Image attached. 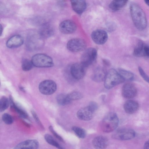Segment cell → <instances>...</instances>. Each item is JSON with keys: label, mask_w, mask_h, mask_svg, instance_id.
Listing matches in <instances>:
<instances>
[{"label": "cell", "mask_w": 149, "mask_h": 149, "mask_svg": "<svg viewBox=\"0 0 149 149\" xmlns=\"http://www.w3.org/2000/svg\"><path fill=\"white\" fill-rule=\"evenodd\" d=\"M144 1L146 3L148 6H149V0H145Z\"/></svg>", "instance_id": "cell-38"}, {"label": "cell", "mask_w": 149, "mask_h": 149, "mask_svg": "<svg viewBox=\"0 0 149 149\" xmlns=\"http://www.w3.org/2000/svg\"><path fill=\"white\" fill-rule=\"evenodd\" d=\"M86 47L85 41L82 39L74 38L68 41L67 44L68 49L73 52H78L84 50Z\"/></svg>", "instance_id": "cell-6"}, {"label": "cell", "mask_w": 149, "mask_h": 149, "mask_svg": "<svg viewBox=\"0 0 149 149\" xmlns=\"http://www.w3.org/2000/svg\"><path fill=\"white\" fill-rule=\"evenodd\" d=\"M24 43V39L21 36L14 35L10 37L7 41L6 45L9 48H13L21 46Z\"/></svg>", "instance_id": "cell-16"}, {"label": "cell", "mask_w": 149, "mask_h": 149, "mask_svg": "<svg viewBox=\"0 0 149 149\" xmlns=\"http://www.w3.org/2000/svg\"><path fill=\"white\" fill-rule=\"evenodd\" d=\"M127 1V0H113L110 3L109 7L111 10L117 11L124 7Z\"/></svg>", "instance_id": "cell-21"}, {"label": "cell", "mask_w": 149, "mask_h": 149, "mask_svg": "<svg viewBox=\"0 0 149 149\" xmlns=\"http://www.w3.org/2000/svg\"><path fill=\"white\" fill-rule=\"evenodd\" d=\"M68 95L71 102L81 99L83 97V95L81 93L76 91L72 92L68 94Z\"/></svg>", "instance_id": "cell-30"}, {"label": "cell", "mask_w": 149, "mask_h": 149, "mask_svg": "<svg viewBox=\"0 0 149 149\" xmlns=\"http://www.w3.org/2000/svg\"><path fill=\"white\" fill-rule=\"evenodd\" d=\"M2 27L1 26V25H0V33H1H1L2 32Z\"/></svg>", "instance_id": "cell-39"}, {"label": "cell", "mask_w": 149, "mask_h": 149, "mask_svg": "<svg viewBox=\"0 0 149 149\" xmlns=\"http://www.w3.org/2000/svg\"><path fill=\"white\" fill-rule=\"evenodd\" d=\"M92 143L93 147L96 149H105L108 145L109 141L106 137L99 136L94 138Z\"/></svg>", "instance_id": "cell-15"}, {"label": "cell", "mask_w": 149, "mask_h": 149, "mask_svg": "<svg viewBox=\"0 0 149 149\" xmlns=\"http://www.w3.org/2000/svg\"><path fill=\"white\" fill-rule=\"evenodd\" d=\"M31 61L34 66L38 67H50L54 65L52 58L43 54H38L34 55L32 56Z\"/></svg>", "instance_id": "cell-4"}, {"label": "cell", "mask_w": 149, "mask_h": 149, "mask_svg": "<svg viewBox=\"0 0 149 149\" xmlns=\"http://www.w3.org/2000/svg\"><path fill=\"white\" fill-rule=\"evenodd\" d=\"M10 104L9 100L6 97H2L0 100V111L2 112L6 109Z\"/></svg>", "instance_id": "cell-29"}, {"label": "cell", "mask_w": 149, "mask_h": 149, "mask_svg": "<svg viewBox=\"0 0 149 149\" xmlns=\"http://www.w3.org/2000/svg\"><path fill=\"white\" fill-rule=\"evenodd\" d=\"M32 115L35 118V120L37 122V123L41 126L42 127V124L40 121L39 119L38 116H37L36 114L33 111H32Z\"/></svg>", "instance_id": "cell-35"}, {"label": "cell", "mask_w": 149, "mask_h": 149, "mask_svg": "<svg viewBox=\"0 0 149 149\" xmlns=\"http://www.w3.org/2000/svg\"><path fill=\"white\" fill-rule=\"evenodd\" d=\"M53 33L52 28L49 25L43 26L41 28L40 31V34L42 36L45 37H49Z\"/></svg>", "instance_id": "cell-25"}, {"label": "cell", "mask_w": 149, "mask_h": 149, "mask_svg": "<svg viewBox=\"0 0 149 149\" xmlns=\"http://www.w3.org/2000/svg\"><path fill=\"white\" fill-rule=\"evenodd\" d=\"M137 93V89L134 85L132 83H126L122 87V95L125 98H132L136 96Z\"/></svg>", "instance_id": "cell-11"}, {"label": "cell", "mask_w": 149, "mask_h": 149, "mask_svg": "<svg viewBox=\"0 0 149 149\" xmlns=\"http://www.w3.org/2000/svg\"><path fill=\"white\" fill-rule=\"evenodd\" d=\"M91 38L98 45H102L107 41L108 39V35L105 31L98 29L92 32Z\"/></svg>", "instance_id": "cell-13"}, {"label": "cell", "mask_w": 149, "mask_h": 149, "mask_svg": "<svg viewBox=\"0 0 149 149\" xmlns=\"http://www.w3.org/2000/svg\"><path fill=\"white\" fill-rule=\"evenodd\" d=\"M146 44L142 41H139L134 48L133 55L135 56L138 57L146 56Z\"/></svg>", "instance_id": "cell-19"}, {"label": "cell", "mask_w": 149, "mask_h": 149, "mask_svg": "<svg viewBox=\"0 0 149 149\" xmlns=\"http://www.w3.org/2000/svg\"><path fill=\"white\" fill-rule=\"evenodd\" d=\"M2 118L3 121L7 124H11L13 122V117L7 113L3 114L2 116Z\"/></svg>", "instance_id": "cell-31"}, {"label": "cell", "mask_w": 149, "mask_h": 149, "mask_svg": "<svg viewBox=\"0 0 149 149\" xmlns=\"http://www.w3.org/2000/svg\"><path fill=\"white\" fill-rule=\"evenodd\" d=\"M138 70L140 75L143 78L145 81L149 84V77L141 67H139Z\"/></svg>", "instance_id": "cell-32"}, {"label": "cell", "mask_w": 149, "mask_h": 149, "mask_svg": "<svg viewBox=\"0 0 149 149\" xmlns=\"http://www.w3.org/2000/svg\"><path fill=\"white\" fill-rule=\"evenodd\" d=\"M72 130L79 138L83 139L85 137L86 132L84 129L79 127L74 126L72 127Z\"/></svg>", "instance_id": "cell-27"}, {"label": "cell", "mask_w": 149, "mask_h": 149, "mask_svg": "<svg viewBox=\"0 0 149 149\" xmlns=\"http://www.w3.org/2000/svg\"><path fill=\"white\" fill-rule=\"evenodd\" d=\"M9 99L10 104L11 106L14 108L22 117L25 118H27L28 117L27 113L22 109L15 104L11 97H10Z\"/></svg>", "instance_id": "cell-24"}, {"label": "cell", "mask_w": 149, "mask_h": 149, "mask_svg": "<svg viewBox=\"0 0 149 149\" xmlns=\"http://www.w3.org/2000/svg\"><path fill=\"white\" fill-rule=\"evenodd\" d=\"M144 149H149V140L147 141L144 144Z\"/></svg>", "instance_id": "cell-36"}, {"label": "cell", "mask_w": 149, "mask_h": 149, "mask_svg": "<svg viewBox=\"0 0 149 149\" xmlns=\"http://www.w3.org/2000/svg\"><path fill=\"white\" fill-rule=\"evenodd\" d=\"M44 138L46 141L50 145L58 149H65L50 135L48 134H46Z\"/></svg>", "instance_id": "cell-26"}, {"label": "cell", "mask_w": 149, "mask_h": 149, "mask_svg": "<svg viewBox=\"0 0 149 149\" xmlns=\"http://www.w3.org/2000/svg\"><path fill=\"white\" fill-rule=\"evenodd\" d=\"M20 89L22 91H24V88L22 87H20Z\"/></svg>", "instance_id": "cell-40"}, {"label": "cell", "mask_w": 149, "mask_h": 149, "mask_svg": "<svg viewBox=\"0 0 149 149\" xmlns=\"http://www.w3.org/2000/svg\"><path fill=\"white\" fill-rule=\"evenodd\" d=\"M97 51L93 48H89L84 52L81 57V63L86 68L91 64L95 60Z\"/></svg>", "instance_id": "cell-5"}, {"label": "cell", "mask_w": 149, "mask_h": 149, "mask_svg": "<svg viewBox=\"0 0 149 149\" xmlns=\"http://www.w3.org/2000/svg\"><path fill=\"white\" fill-rule=\"evenodd\" d=\"M49 129L50 131L60 141L62 142H64V141L63 139L53 129V128L52 126H50L49 127Z\"/></svg>", "instance_id": "cell-33"}, {"label": "cell", "mask_w": 149, "mask_h": 149, "mask_svg": "<svg viewBox=\"0 0 149 149\" xmlns=\"http://www.w3.org/2000/svg\"><path fill=\"white\" fill-rule=\"evenodd\" d=\"M71 2L72 9L77 14H81L86 9V3L84 0H72Z\"/></svg>", "instance_id": "cell-18"}, {"label": "cell", "mask_w": 149, "mask_h": 149, "mask_svg": "<svg viewBox=\"0 0 149 149\" xmlns=\"http://www.w3.org/2000/svg\"><path fill=\"white\" fill-rule=\"evenodd\" d=\"M118 72L124 80L131 81L134 79V74L130 71L120 68L118 70Z\"/></svg>", "instance_id": "cell-22"}, {"label": "cell", "mask_w": 149, "mask_h": 149, "mask_svg": "<svg viewBox=\"0 0 149 149\" xmlns=\"http://www.w3.org/2000/svg\"><path fill=\"white\" fill-rule=\"evenodd\" d=\"M123 108L126 113L128 114H132L138 110L139 108V104L135 100H129L125 102Z\"/></svg>", "instance_id": "cell-17"}, {"label": "cell", "mask_w": 149, "mask_h": 149, "mask_svg": "<svg viewBox=\"0 0 149 149\" xmlns=\"http://www.w3.org/2000/svg\"><path fill=\"white\" fill-rule=\"evenodd\" d=\"M34 66L31 60L26 59H23L22 61V70L25 71L31 70Z\"/></svg>", "instance_id": "cell-28"}, {"label": "cell", "mask_w": 149, "mask_h": 149, "mask_svg": "<svg viewBox=\"0 0 149 149\" xmlns=\"http://www.w3.org/2000/svg\"><path fill=\"white\" fill-rule=\"evenodd\" d=\"M88 106L95 112L98 109L97 104L94 101L90 102L88 104Z\"/></svg>", "instance_id": "cell-34"}, {"label": "cell", "mask_w": 149, "mask_h": 149, "mask_svg": "<svg viewBox=\"0 0 149 149\" xmlns=\"http://www.w3.org/2000/svg\"><path fill=\"white\" fill-rule=\"evenodd\" d=\"M119 120L116 114L113 112L108 113L103 118L102 123V131L106 133L111 132L117 127Z\"/></svg>", "instance_id": "cell-2"}, {"label": "cell", "mask_w": 149, "mask_h": 149, "mask_svg": "<svg viewBox=\"0 0 149 149\" xmlns=\"http://www.w3.org/2000/svg\"><path fill=\"white\" fill-rule=\"evenodd\" d=\"M56 100L58 104L63 106L68 104L71 102L69 100L68 94L63 93L57 96Z\"/></svg>", "instance_id": "cell-23"}, {"label": "cell", "mask_w": 149, "mask_h": 149, "mask_svg": "<svg viewBox=\"0 0 149 149\" xmlns=\"http://www.w3.org/2000/svg\"><path fill=\"white\" fill-rule=\"evenodd\" d=\"M130 11L132 21L136 28L143 31L146 27L147 21L146 14L137 3H132L130 5Z\"/></svg>", "instance_id": "cell-1"}, {"label": "cell", "mask_w": 149, "mask_h": 149, "mask_svg": "<svg viewBox=\"0 0 149 149\" xmlns=\"http://www.w3.org/2000/svg\"><path fill=\"white\" fill-rule=\"evenodd\" d=\"M147 56L149 57V45H148L147 52Z\"/></svg>", "instance_id": "cell-37"}, {"label": "cell", "mask_w": 149, "mask_h": 149, "mask_svg": "<svg viewBox=\"0 0 149 149\" xmlns=\"http://www.w3.org/2000/svg\"><path fill=\"white\" fill-rule=\"evenodd\" d=\"M104 81L105 88L110 89L124 82L125 80L118 72L115 69H112L107 73Z\"/></svg>", "instance_id": "cell-3"}, {"label": "cell", "mask_w": 149, "mask_h": 149, "mask_svg": "<svg viewBox=\"0 0 149 149\" xmlns=\"http://www.w3.org/2000/svg\"><path fill=\"white\" fill-rule=\"evenodd\" d=\"M135 136V132L132 129L124 128L118 130L112 134V137L115 139L126 140L134 138Z\"/></svg>", "instance_id": "cell-7"}, {"label": "cell", "mask_w": 149, "mask_h": 149, "mask_svg": "<svg viewBox=\"0 0 149 149\" xmlns=\"http://www.w3.org/2000/svg\"><path fill=\"white\" fill-rule=\"evenodd\" d=\"M95 112L88 105L80 109L77 113V116L80 120L88 121L92 118Z\"/></svg>", "instance_id": "cell-12"}, {"label": "cell", "mask_w": 149, "mask_h": 149, "mask_svg": "<svg viewBox=\"0 0 149 149\" xmlns=\"http://www.w3.org/2000/svg\"><path fill=\"white\" fill-rule=\"evenodd\" d=\"M86 68L81 63H74L71 67V74L73 77L75 79H81L85 75Z\"/></svg>", "instance_id": "cell-9"}, {"label": "cell", "mask_w": 149, "mask_h": 149, "mask_svg": "<svg viewBox=\"0 0 149 149\" xmlns=\"http://www.w3.org/2000/svg\"><path fill=\"white\" fill-rule=\"evenodd\" d=\"M77 28L75 23L70 20L63 21L59 25L60 31L65 34H70L74 33L76 30Z\"/></svg>", "instance_id": "cell-10"}, {"label": "cell", "mask_w": 149, "mask_h": 149, "mask_svg": "<svg viewBox=\"0 0 149 149\" xmlns=\"http://www.w3.org/2000/svg\"><path fill=\"white\" fill-rule=\"evenodd\" d=\"M56 84L54 81L50 80H45L41 82L39 86L40 92L45 95L53 93L56 90Z\"/></svg>", "instance_id": "cell-8"}, {"label": "cell", "mask_w": 149, "mask_h": 149, "mask_svg": "<svg viewBox=\"0 0 149 149\" xmlns=\"http://www.w3.org/2000/svg\"><path fill=\"white\" fill-rule=\"evenodd\" d=\"M107 73L103 68H99L93 72L92 76L93 80L97 82H100L104 81Z\"/></svg>", "instance_id": "cell-20"}, {"label": "cell", "mask_w": 149, "mask_h": 149, "mask_svg": "<svg viewBox=\"0 0 149 149\" xmlns=\"http://www.w3.org/2000/svg\"><path fill=\"white\" fill-rule=\"evenodd\" d=\"M39 143L35 139L28 140L17 144L14 149H38Z\"/></svg>", "instance_id": "cell-14"}]
</instances>
